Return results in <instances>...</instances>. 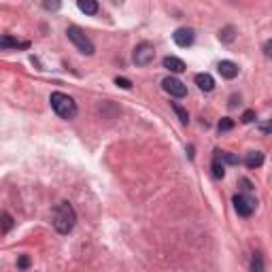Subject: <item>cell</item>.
<instances>
[{"label": "cell", "instance_id": "1", "mask_svg": "<svg viewBox=\"0 0 272 272\" xmlns=\"http://www.w3.org/2000/svg\"><path fill=\"white\" fill-rule=\"evenodd\" d=\"M77 221V213L70 202H60L53 211V228L60 232V234H68L70 230L75 228Z\"/></svg>", "mask_w": 272, "mask_h": 272}, {"label": "cell", "instance_id": "2", "mask_svg": "<svg viewBox=\"0 0 272 272\" xmlns=\"http://www.w3.org/2000/svg\"><path fill=\"white\" fill-rule=\"evenodd\" d=\"M49 102H51L53 111H55V113H58L62 119H73V117L77 115V102L70 98L68 94L53 92L51 98H49Z\"/></svg>", "mask_w": 272, "mask_h": 272}, {"label": "cell", "instance_id": "3", "mask_svg": "<svg viewBox=\"0 0 272 272\" xmlns=\"http://www.w3.org/2000/svg\"><path fill=\"white\" fill-rule=\"evenodd\" d=\"M66 34H68L70 41H73V43L77 45V49L81 51V53H85V55H92V53H94V43L85 36V32H83L81 28L70 26V28L66 30Z\"/></svg>", "mask_w": 272, "mask_h": 272}, {"label": "cell", "instance_id": "4", "mask_svg": "<svg viewBox=\"0 0 272 272\" xmlns=\"http://www.w3.org/2000/svg\"><path fill=\"white\" fill-rule=\"evenodd\" d=\"M155 58V49L151 43H140L138 47L134 49V62L136 66H147V64H151Z\"/></svg>", "mask_w": 272, "mask_h": 272}, {"label": "cell", "instance_id": "5", "mask_svg": "<svg viewBox=\"0 0 272 272\" xmlns=\"http://www.w3.org/2000/svg\"><path fill=\"white\" fill-rule=\"evenodd\" d=\"M234 209L241 217H251L255 211V200L249 194H238L234 196Z\"/></svg>", "mask_w": 272, "mask_h": 272}, {"label": "cell", "instance_id": "6", "mask_svg": "<svg viewBox=\"0 0 272 272\" xmlns=\"http://www.w3.org/2000/svg\"><path fill=\"white\" fill-rule=\"evenodd\" d=\"M162 85H164V90L168 94L174 96V98H183V96H187V87L183 85L179 79H174V77H166L162 81Z\"/></svg>", "mask_w": 272, "mask_h": 272}, {"label": "cell", "instance_id": "7", "mask_svg": "<svg viewBox=\"0 0 272 272\" xmlns=\"http://www.w3.org/2000/svg\"><path fill=\"white\" fill-rule=\"evenodd\" d=\"M172 38H174V43H177L179 47H189L191 43H194V30L191 28H179L177 32L172 34Z\"/></svg>", "mask_w": 272, "mask_h": 272}, {"label": "cell", "instance_id": "8", "mask_svg": "<svg viewBox=\"0 0 272 272\" xmlns=\"http://www.w3.org/2000/svg\"><path fill=\"white\" fill-rule=\"evenodd\" d=\"M217 70H219V75H221L223 79H234V77H238V66H236L234 62H230V60L219 62Z\"/></svg>", "mask_w": 272, "mask_h": 272}, {"label": "cell", "instance_id": "9", "mask_svg": "<svg viewBox=\"0 0 272 272\" xmlns=\"http://www.w3.org/2000/svg\"><path fill=\"white\" fill-rule=\"evenodd\" d=\"M196 85L202 92H213L215 90V79L209 73H200V75H196Z\"/></svg>", "mask_w": 272, "mask_h": 272}, {"label": "cell", "instance_id": "10", "mask_svg": "<svg viewBox=\"0 0 272 272\" xmlns=\"http://www.w3.org/2000/svg\"><path fill=\"white\" fill-rule=\"evenodd\" d=\"M164 68H168L170 73H183L185 70V62L174 58V55H166L164 58Z\"/></svg>", "mask_w": 272, "mask_h": 272}, {"label": "cell", "instance_id": "11", "mask_svg": "<svg viewBox=\"0 0 272 272\" xmlns=\"http://www.w3.org/2000/svg\"><path fill=\"white\" fill-rule=\"evenodd\" d=\"M245 164H247V168H260L264 164V155L260 151H251V153H247Z\"/></svg>", "mask_w": 272, "mask_h": 272}, {"label": "cell", "instance_id": "12", "mask_svg": "<svg viewBox=\"0 0 272 272\" xmlns=\"http://www.w3.org/2000/svg\"><path fill=\"white\" fill-rule=\"evenodd\" d=\"M79 9L87 15H96L98 13V4H96L94 0H79Z\"/></svg>", "mask_w": 272, "mask_h": 272}, {"label": "cell", "instance_id": "13", "mask_svg": "<svg viewBox=\"0 0 272 272\" xmlns=\"http://www.w3.org/2000/svg\"><path fill=\"white\" fill-rule=\"evenodd\" d=\"M223 174H226V170H223V164H221L219 155L215 153V159H213V177H215V179H221Z\"/></svg>", "mask_w": 272, "mask_h": 272}, {"label": "cell", "instance_id": "14", "mask_svg": "<svg viewBox=\"0 0 272 272\" xmlns=\"http://www.w3.org/2000/svg\"><path fill=\"white\" fill-rule=\"evenodd\" d=\"M0 45H2V47H19V49H28V47H30L28 41L17 43V41H13V38H9V36H4L2 41H0Z\"/></svg>", "mask_w": 272, "mask_h": 272}, {"label": "cell", "instance_id": "15", "mask_svg": "<svg viewBox=\"0 0 272 272\" xmlns=\"http://www.w3.org/2000/svg\"><path fill=\"white\" fill-rule=\"evenodd\" d=\"M251 272H264V258L262 253H255L251 260Z\"/></svg>", "mask_w": 272, "mask_h": 272}, {"label": "cell", "instance_id": "16", "mask_svg": "<svg viewBox=\"0 0 272 272\" xmlns=\"http://www.w3.org/2000/svg\"><path fill=\"white\" fill-rule=\"evenodd\" d=\"M172 109H174V113L179 115V119H181L183 124H187V122H189V115H187V111L183 109L181 105H177V102H172Z\"/></svg>", "mask_w": 272, "mask_h": 272}, {"label": "cell", "instance_id": "17", "mask_svg": "<svg viewBox=\"0 0 272 272\" xmlns=\"http://www.w3.org/2000/svg\"><path fill=\"white\" fill-rule=\"evenodd\" d=\"M0 219H2V234H6V232L13 228V217L9 213H2V217H0Z\"/></svg>", "mask_w": 272, "mask_h": 272}, {"label": "cell", "instance_id": "18", "mask_svg": "<svg viewBox=\"0 0 272 272\" xmlns=\"http://www.w3.org/2000/svg\"><path fill=\"white\" fill-rule=\"evenodd\" d=\"M232 128H234V122H232L230 117H223L219 122V130L221 132H228V130H232Z\"/></svg>", "mask_w": 272, "mask_h": 272}, {"label": "cell", "instance_id": "19", "mask_svg": "<svg viewBox=\"0 0 272 272\" xmlns=\"http://www.w3.org/2000/svg\"><path fill=\"white\" fill-rule=\"evenodd\" d=\"M232 32H234V30H232V28H226V30H223V32H219V38H221V41H223V43H230V41H232V38H234V34H232Z\"/></svg>", "mask_w": 272, "mask_h": 272}, {"label": "cell", "instance_id": "20", "mask_svg": "<svg viewBox=\"0 0 272 272\" xmlns=\"http://www.w3.org/2000/svg\"><path fill=\"white\" fill-rule=\"evenodd\" d=\"M115 83H117L119 87H124V90H130V87H132V83L128 81V79H124V77H117V79H115Z\"/></svg>", "mask_w": 272, "mask_h": 272}, {"label": "cell", "instance_id": "21", "mask_svg": "<svg viewBox=\"0 0 272 272\" xmlns=\"http://www.w3.org/2000/svg\"><path fill=\"white\" fill-rule=\"evenodd\" d=\"M241 189L245 191V194H249V191L253 189V187H251V181H247V179H241Z\"/></svg>", "mask_w": 272, "mask_h": 272}, {"label": "cell", "instance_id": "22", "mask_svg": "<svg viewBox=\"0 0 272 272\" xmlns=\"http://www.w3.org/2000/svg\"><path fill=\"white\" fill-rule=\"evenodd\" d=\"M253 119H255V111H247V113L243 115V122H245V124H251Z\"/></svg>", "mask_w": 272, "mask_h": 272}, {"label": "cell", "instance_id": "23", "mask_svg": "<svg viewBox=\"0 0 272 272\" xmlns=\"http://www.w3.org/2000/svg\"><path fill=\"white\" fill-rule=\"evenodd\" d=\"M17 266H19L21 270H26V268L30 266V260L26 258V255H21V258H19V262H17Z\"/></svg>", "mask_w": 272, "mask_h": 272}, {"label": "cell", "instance_id": "24", "mask_svg": "<svg viewBox=\"0 0 272 272\" xmlns=\"http://www.w3.org/2000/svg\"><path fill=\"white\" fill-rule=\"evenodd\" d=\"M45 9H49V11L51 9H60V4L58 2H45Z\"/></svg>", "mask_w": 272, "mask_h": 272}, {"label": "cell", "instance_id": "25", "mask_svg": "<svg viewBox=\"0 0 272 272\" xmlns=\"http://www.w3.org/2000/svg\"><path fill=\"white\" fill-rule=\"evenodd\" d=\"M264 49H266V55H268V58H272V41L266 43V47H264Z\"/></svg>", "mask_w": 272, "mask_h": 272}, {"label": "cell", "instance_id": "26", "mask_svg": "<svg viewBox=\"0 0 272 272\" xmlns=\"http://www.w3.org/2000/svg\"><path fill=\"white\" fill-rule=\"evenodd\" d=\"M262 130H264V132H272V122L266 124V126H262Z\"/></svg>", "mask_w": 272, "mask_h": 272}]
</instances>
